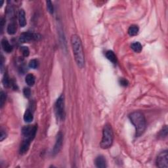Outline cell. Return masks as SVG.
Wrapping results in <instances>:
<instances>
[{
    "mask_svg": "<svg viewBox=\"0 0 168 168\" xmlns=\"http://www.w3.org/2000/svg\"><path fill=\"white\" fill-rule=\"evenodd\" d=\"M23 95L26 98H29L31 95V90L29 87H24L23 89Z\"/></svg>",
    "mask_w": 168,
    "mask_h": 168,
    "instance_id": "obj_25",
    "label": "cell"
},
{
    "mask_svg": "<svg viewBox=\"0 0 168 168\" xmlns=\"http://www.w3.org/2000/svg\"><path fill=\"white\" fill-rule=\"evenodd\" d=\"M129 118L135 128L136 137H140L144 133L146 128V120L144 116L139 111H135L129 114Z\"/></svg>",
    "mask_w": 168,
    "mask_h": 168,
    "instance_id": "obj_2",
    "label": "cell"
},
{
    "mask_svg": "<svg viewBox=\"0 0 168 168\" xmlns=\"http://www.w3.org/2000/svg\"><path fill=\"white\" fill-rule=\"evenodd\" d=\"M35 81H36L35 76L32 74H28L26 76V78H25V81H26L27 85L29 86H33L34 85Z\"/></svg>",
    "mask_w": 168,
    "mask_h": 168,
    "instance_id": "obj_15",
    "label": "cell"
},
{
    "mask_svg": "<svg viewBox=\"0 0 168 168\" xmlns=\"http://www.w3.org/2000/svg\"><path fill=\"white\" fill-rule=\"evenodd\" d=\"M41 36L38 34L32 32H23L20 34L19 41L20 43H28L31 41L38 40L40 39Z\"/></svg>",
    "mask_w": 168,
    "mask_h": 168,
    "instance_id": "obj_7",
    "label": "cell"
},
{
    "mask_svg": "<svg viewBox=\"0 0 168 168\" xmlns=\"http://www.w3.org/2000/svg\"><path fill=\"white\" fill-rule=\"evenodd\" d=\"M17 24L15 23V22H12L11 23L9 24L7 26V32L9 35H13L15 34L17 32Z\"/></svg>",
    "mask_w": 168,
    "mask_h": 168,
    "instance_id": "obj_14",
    "label": "cell"
},
{
    "mask_svg": "<svg viewBox=\"0 0 168 168\" xmlns=\"http://www.w3.org/2000/svg\"><path fill=\"white\" fill-rule=\"evenodd\" d=\"M10 79L7 73H5V74L4 75L3 79V85L6 86V87H8L10 85Z\"/></svg>",
    "mask_w": 168,
    "mask_h": 168,
    "instance_id": "obj_21",
    "label": "cell"
},
{
    "mask_svg": "<svg viewBox=\"0 0 168 168\" xmlns=\"http://www.w3.org/2000/svg\"><path fill=\"white\" fill-rule=\"evenodd\" d=\"M138 30H139V29H138V27L137 25H131L128 29V34L131 36H136L137 35Z\"/></svg>",
    "mask_w": 168,
    "mask_h": 168,
    "instance_id": "obj_17",
    "label": "cell"
},
{
    "mask_svg": "<svg viewBox=\"0 0 168 168\" xmlns=\"http://www.w3.org/2000/svg\"><path fill=\"white\" fill-rule=\"evenodd\" d=\"M62 142H63L62 133L61 132H58L57 135H56V142H55V144H54V148L53 150V154H54V155H56V154H58L60 152L61 148H62Z\"/></svg>",
    "mask_w": 168,
    "mask_h": 168,
    "instance_id": "obj_8",
    "label": "cell"
},
{
    "mask_svg": "<svg viewBox=\"0 0 168 168\" xmlns=\"http://www.w3.org/2000/svg\"><path fill=\"white\" fill-rule=\"evenodd\" d=\"M6 95L3 91L1 92V96H0V104H1V108H3L4 104L5 103Z\"/></svg>",
    "mask_w": 168,
    "mask_h": 168,
    "instance_id": "obj_24",
    "label": "cell"
},
{
    "mask_svg": "<svg viewBox=\"0 0 168 168\" xmlns=\"http://www.w3.org/2000/svg\"><path fill=\"white\" fill-rule=\"evenodd\" d=\"M167 136V128L165 126L164 128H162V130L160 131L158 134V138H161V139H163L164 138H166Z\"/></svg>",
    "mask_w": 168,
    "mask_h": 168,
    "instance_id": "obj_19",
    "label": "cell"
},
{
    "mask_svg": "<svg viewBox=\"0 0 168 168\" xmlns=\"http://www.w3.org/2000/svg\"><path fill=\"white\" fill-rule=\"evenodd\" d=\"M20 51H21V53L22 54V55L25 57H26V56H28L29 54H30V50L28 48V47H26V46H22L20 47Z\"/></svg>",
    "mask_w": 168,
    "mask_h": 168,
    "instance_id": "obj_20",
    "label": "cell"
},
{
    "mask_svg": "<svg viewBox=\"0 0 168 168\" xmlns=\"http://www.w3.org/2000/svg\"><path fill=\"white\" fill-rule=\"evenodd\" d=\"M105 56L107 58V59H108L112 63H114V64H116L117 62V57L116 56L115 53L112 51L109 50V51H106L105 53Z\"/></svg>",
    "mask_w": 168,
    "mask_h": 168,
    "instance_id": "obj_13",
    "label": "cell"
},
{
    "mask_svg": "<svg viewBox=\"0 0 168 168\" xmlns=\"http://www.w3.org/2000/svg\"><path fill=\"white\" fill-rule=\"evenodd\" d=\"M54 113L57 120H62L65 117V96L60 95L54 104Z\"/></svg>",
    "mask_w": 168,
    "mask_h": 168,
    "instance_id": "obj_4",
    "label": "cell"
},
{
    "mask_svg": "<svg viewBox=\"0 0 168 168\" xmlns=\"http://www.w3.org/2000/svg\"><path fill=\"white\" fill-rule=\"evenodd\" d=\"M131 49L133 50V51H135V53H140L142 51V45L140 44L139 42H134L131 45Z\"/></svg>",
    "mask_w": 168,
    "mask_h": 168,
    "instance_id": "obj_18",
    "label": "cell"
},
{
    "mask_svg": "<svg viewBox=\"0 0 168 168\" xmlns=\"http://www.w3.org/2000/svg\"><path fill=\"white\" fill-rule=\"evenodd\" d=\"M156 165L160 168L168 167V152L164 151L159 154L156 158Z\"/></svg>",
    "mask_w": 168,
    "mask_h": 168,
    "instance_id": "obj_6",
    "label": "cell"
},
{
    "mask_svg": "<svg viewBox=\"0 0 168 168\" xmlns=\"http://www.w3.org/2000/svg\"><path fill=\"white\" fill-rule=\"evenodd\" d=\"M37 126H27L23 127L22 129V134L24 136V138L32 141L37 132Z\"/></svg>",
    "mask_w": 168,
    "mask_h": 168,
    "instance_id": "obj_5",
    "label": "cell"
},
{
    "mask_svg": "<svg viewBox=\"0 0 168 168\" xmlns=\"http://www.w3.org/2000/svg\"><path fill=\"white\" fill-rule=\"evenodd\" d=\"M32 140L26 139V138H24V140H22V143L20 144V149H19V153L20 154H26L27 152L28 151L29 148H30V144H31Z\"/></svg>",
    "mask_w": 168,
    "mask_h": 168,
    "instance_id": "obj_9",
    "label": "cell"
},
{
    "mask_svg": "<svg viewBox=\"0 0 168 168\" xmlns=\"http://www.w3.org/2000/svg\"><path fill=\"white\" fill-rule=\"evenodd\" d=\"M34 119L33 114L32 113L30 110H26V112H25L24 114V120L26 122H28V123H30V122H32Z\"/></svg>",
    "mask_w": 168,
    "mask_h": 168,
    "instance_id": "obj_16",
    "label": "cell"
},
{
    "mask_svg": "<svg viewBox=\"0 0 168 168\" xmlns=\"http://www.w3.org/2000/svg\"><path fill=\"white\" fill-rule=\"evenodd\" d=\"M29 67L31 68V69H36V68H38V61L36 59H32L29 62Z\"/></svg>",
    "mask_w": 168,
    "mask_h": 168,
    "instance_id": "obj_23",
    "label": "cell"
},
{
    "mask_svg": "<svg viewBox=\"0 0 168 168\" xmlns=\"http://www.w3.org/2000/svg\"><path fill=\"white\" fill-rule=\"evenodd\" d=\"M1 46L3 47L4 51H5L6 53H9L13 51L12 45L9 44L8 40L5 39V38H3V39L1 40Z\"/></svg>",
    "mask_w": 168,
    "mask_h": 168,
    "instance_id": "obj_12",
    "label": "cell"
},
{
    "mask_svg": "<svg viewBox=\"0 0 168 168\" xmlns=\"http://www.w3.org/2000/svg\"><path fill=\"white\" fill-rule=\"evenodd\" d=\"M7 137V133L3 128L1 129V136H0V140L2 141L3 139H5Z\"/></svg>",
    "mask_w": 168,
    "mask_h": 168,
    "instance_id": "obj_26",
    "label": "cell"
},
{
    "mask_svg": "<svg viewBox=\"0 0 168 168\" xmlns=\"http://www.w3.org/2000/svg\"><path fill=\"white\" fill-rule=\"evenodd\" d=\"M18 19H19V22L20 27H24L26 25V13L22 9H20L18 12Z\"/></svg>",
    "mask_w": 168,
    "mask_h": 168,
    "instance_id": "obj_10",
    "label": "cell"
},
{
    "mask_svg": "<svg viewBox=\"0 0 168 168\" xmlns=\"http://www.w3.org/2000/svg\"><path fill=\"white\" fill-rule=\"evenodd\" d=\"M46 5H47V9L49 12V13L53 14L54 12V8H53V3H52V2L51 1H47Z\"/></svg>",
    "mask_w": 168,
    "mask_h": 168,
    "instance_id": "obj_22",
    "label": "cell"
},
{
    "mask_svg": "<svg viewBox=\"0 0 168 168\" xmlns=\"http://www.w3.org/2000/svg\"><path fill=\"white\" fill-rule=\"evenodd\" d=\"M114 140V133L112 127L109 124L104 126L103 137L101 142V147L103 149H107L112 146Z\"/></svg>",
    "mask_w": 168,
    "mask_h": 168,
    "instance_id": "obj_3",
    "label": "cell"
},
{
    "mask_svg": "<svg viewBox=\"0 0 168 168\" xmlns=\"http://www.w3.org/2000/svg\"><path fill=\"white\" fill-rule=\"evenodd\" d=\"M120 85L122 86H127L128 85V81L125 79H121L120 80Z\"/></svg>",
    "mask_w": 168,
    "mask_h": 168,
    "instance_id": "obj_27",
    "label": "cell"
},
{
    "mask_svg": "<svg viewBox=\"0 0 168 168\" xmlns=\"http://www.w3.org/2000/svg\"><path fill=\"white\" fill-rule=\"evenodd\" d=\"M3 62H4V60H3V56L1 55V71H2V68H3Z\"/></svg>",
    "mask_w": 168,
    "mask_h": 168,
    "instance_id": "obj_28",
    "label": "cell"
},
{
    "mask_svg": "<svg viewBox=\"0 0 168 168\" xmlns=\"http://www.w3.org/2000/svg\"><path fill=\"white\" fill-rule=\"evenodd\" d=\"M70 42L76 64L78 67L82 69L85 65V57L80 38L78 35H72Z\"/></svg>",
    "mask_w": 168,
    "mask_h": 168,
    "instance_id": "obj_1",
    "label": "cell"
},
{
    "mask_svg": "<svg viewBox=\"0 0 168 168\" xmlns=\"http://www.w3.org/2000/svg\"><path fill=\"white\" fill-rule=\"evenodd\" d=\"M95 165L99 168L106 167V161L103 156H99L95 159Z\"/></svg>",
    "mask_w": 168,
    "mask_h": 168,
    "instance_id": "obj_11",
    "label": "cell"
}]
</instances>
